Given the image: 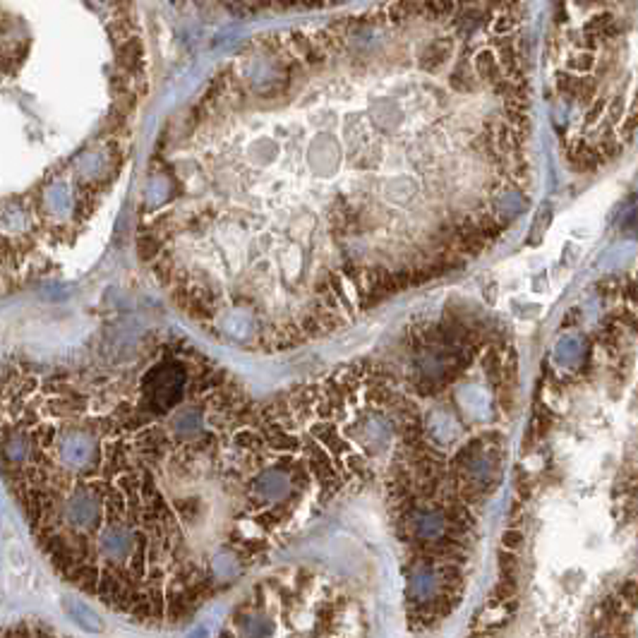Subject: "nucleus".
I'll return each mask as SVG.
<instances>
[{
    "mask_svg": "<svg viewBox=\"0 0 638 638\" xmlns=\"http://www.w3.org/2000/svg\"><path fill=\"white\" fill-rule=\"evenodd\" d=\"M619 595H622V602H629V605H636V581H626L622 583L619 588Z\"/></svg>",
    "mask_w": 638,
    "mask_h": 638,
    "instance_id": "nucleus-6",
    "label": "nucleus"
},
{
    "mask_svg": "<svg viewBox=\"0 0 638 638\" xmlns=\"http://www.w3.org/2000/svg\"><path fill=\"white\" fill-rule=\"evenodd\" d=\"M501 543H504L506 549H516L521 543H523V533H521V530H516V528L504 530V535H501Z\"/></svg>",
    "mask_w": 638,
    "mask_h": 638,
    "instance_id": "nucleus-5",
    "label": "nucleus"
},
{
    "mask_svg": "<svg viewBox=\"0 0 638 638\" xmlns=\"http://www.w3.org/2000/svg\"><path fill=\"white\" fill-rule=\"evenodd\" d=\"M236 444H240L242 449H255V446L262 444V440H260V435H257V432L245 430V432H240V435L236 437Z\"/></svg>",
    "mask_w": 638,
    "mask_h": 638,
    "instance_id": "nucleus-4",
    "label": "nucleus"
},
{
    "mask_svg": "<svg viewBox=\"0 0 638 638\" xmlns=\"http://www.w3.org/2000/svg\"><path fill=\"white\" fill-rule=\"evenodd\" d=\"M178 8L212 17H250V14H284V12H317L345 5L350 0H170Z\"/></svg>",
    "mask_w": 638,
    "mask_h": 638,
    "instance_id": "nucleus-2",
    "label": "nucleus"
},
{
    "mask_svg": "<svg viewBox=\"0 0 638 638\" xmlns=\"http://www.w3.org/2000/svg\"><path fill=\"white\" fill-rule=\"evenodd\" d=\"M499 571H501V576H514V578H516V571H519V557H516L514 552H509L506 547L499 552Z\"/></svg>",
    "mask_w": 638,
    "mask_h": 638,
    "instance_id": "nucleus-3",
    "label": "nucleus"
},
{
    "mask_svg": "<svg viewBox=\"0 0 638 638\" xmlns=\"http://www.w3.org/2000/svg\"><path fill=\"white\" fill-rule=\"evenodd\" d=\"M636 3L557 0L547 34L552 94L578 115L567 142L573 168L593 170L617 159L636 133Z\"/></svg>",
    "mask_w": 638,
    "mask_h": 638,
    "instance_id": "nucleus-1",
    "label": "nucleus"
}]
</instances>
